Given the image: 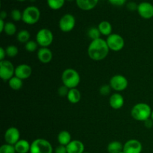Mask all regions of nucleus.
<instances>
[{
	"label": "nucleus",
	"mask_w": 153,
	"mask_h": 153,
	"mask_svg": "<svg viewBox=\"0 0 153 153\" xmlns=\"http://www.w3.org/2000/svg\"><path fill=\"white\" fill-rule=\"evenodd\" d=\"M7 17V13H6V11H4V10H2V11L0 13V19H4Z\"/></svg>",
	"instance_id": "41"
},
{
	"label": "nucleus",
	"mask_w": 153,
	"mask_h": 153,
	"mask_svg": "<svg viewBox=\"0 0 153 153\" xmlns=\"http://www.w3.org/2000/svg\"><path fill=\"white\" fill-rule=\"evenodd\" d=\"M6 55L9 58H14L19 53V49L15 45H9L6 47Z\"/></svg>",
	"instance_id": "29"
},
{
	"label": "nucleus",
	"mask_w": 153,
	"mask_h": 153,
	"mask_svg": "<svg viewBox=\"0 0 153 153\" xmlns=\"http://www.w3.org/2000/svg\"><path fill=\"white\" fill-rule=\"evenodd\" d=\"M67 1H76V0H67Z\"/></svg>",
	"instance_id": "44"
},
{
	"label": "nucleus",
	"mask_w": 153,
	"mask_h": 153,
	"mask_svg": "<svg viewBox=\"0 0 153 153\" xmlns=\"http://www.w3.org/2000/svg\"><path fill=\"white\" fill-rule=\"evenodd\" d=\"M39 45L34 40H30L29 41L27 42L25 44V49L27 52H34L36 50H37Z\"/></svg>",
	"instance_id": "30"
},
{
	"label": "nucleus",
	"mask_w": 153,
	"mask_h": 153,
	"mask_svg": "<svg viewBox=\"0 0 153 153\" xmlns=\"http://www.w3.org/2000/svg\"><path fill=\"white\" fill-rule=\"evenodd\" d=\"M125 104L124 97L120 93H114L111 94L109 98V105L111 108L114 110H119L122 108Z\"/></svg>",
	"instance_id": "16"
},
{
	"label": "nucleus",
	"mask_w": 153,
	"mask_h": 153,
	"mask_svg": "<svg viewBox=\"0 0 153 153\" xmlns=\"http://www.w3.org/2000/svg\"><path fill=\"white\" fill-rule=\"evenodd\" d=\"M10 17L14 22H19L22 19V12L18 9H13L10 12Z\"/></svg>",
	"instance_id": "31"
},
{
	"label": "nucleus",
	"mask_w": 153,
	"mask_h": 153,
	"mask_svg": "<svg viewBox=\"0 0 153 153\" xmlns=\"http://www.w3.org/2000/svg\"><path fill=\"white\" fill-rule=\"evenodd\" d=\"M15 150L16 153H28L31 149V143L25 139H20L14 145Z\"/></svg>",
	"instance_id": "19"
},
{
	"label": "nucleus",
	"mask_w": 153,
	"mask_h": 153,
	"mask_svg": "<svg viewBox=\"0 0 153 153\" xmlns=\"http://www.w3.org/2000/svg\"><path fill=\"white\" fill-rule=\"evenodd\" d=\"M22 81L23 80L14 76L8 81V85L10 89L13 90V91H19L23 86Z\"/></svg>",
	"instance_id": "24"
},
{
	"label": "nucleus",
	"mask_w": 153,
	"mask_h": 153,
	"mask_svg": "<svg viewBox=\"0 0 153 153\" xmlns=\"http://www.w3.org/2000/svg\"><path fill=\"white\" fill-rule=\"evenodd\" d=\"M54 40L52 31L49 28H43L39 30L36 34V42L40 47H49Z\"/></svg>",
	"instance_id": "6"
},
{
	"label": "nucleus",
	"mask_w": 153,
	"mask_h": 153,
	"mask_svg": "<svg viewBox=\"0 0 153 153\" xmlns=\"http://www.w3.org/2000/svg\"><path fill=\"white\" fill-rule=\"evenodd\" d=\"M40 18V11L36 6L31 5L25 7L22 11V22L27 25H32L37 23Z\"/></svg>",
	"instance_id": "4"
},
{
	"label": "nucleus",
	"mask_w": 153,
	"mask_h": 153,
	"mask_svg": "<svg viewBox=\"0 0 153 153\" xmlns=\"http://www.w3.org/2000/svg\"><path fill=\"white\" fill-rule=\"evenodd\" d=\"M67 153H83L85 152V145L81 140H73L67 146Z\"/></svg>",
	"instance_id": "17"
},
{
	"label": "nucleus",
	"mask_w": 153,
	"mask_h": 153,
	"mask_svg": "<svg viewBox=\"0 0 153 153\" xmlns=\"http://www.w3.org/2000/svg\"><path fill=\"white\" fill-rule=\"evenodd\" d=\"M88 35L89 38H91L92 40H97V39L101 38L100 36L102 34L100 33V30H99L98 27H91L88 31Z\"/></svg>",
	"instance_id": "28"
},
{
	"label": "nucleus",
	"mask_w": 153,
	"mask_h": 153,
	"mask_svg": "<svg viewBox=\"0 0 153 153\" xmlns=\"http://www.w3.org/2000/svg\"><path fill=\"white\" fill-rule=\"evenodd\" d=\"M32 73V69L28 64H21L15 68V76L22 80H25L30 78Z\"/></svg>",
	"instance_id": "14"
},
{
	"label": "nucleus",
	"mask_w": 153,
	"mask_h": 153,
	"mask_svg": "<svg viewBox=\"0 0 153 153\" xmlns=\"http://www.w3.org/2000/svg\"><path fill=\"white\" fill-rule=\"evenodd\" d=\"M76 18L71 13H66L63 15L58 22L60 30L64 33H68L73 31L76 26Z\"/></svg>",
	"instance_id": "10"
},
{
	"label": "nucleus",
	"mask_w": 153,
	"mask_h": 153,
	"mask_svg": "<svg viewBox=\"0 0 153 153\" xmlns=\"http://www.w3.org/2000/svg\"><path fill=\"white\" fill-rule=\"evenodd\" d=\"M143 123H144L145 126H146V128H152V127L153 121H152V120L151 119V118H150V119L147 120H146L145 122H143Z\"/></svg>",
	"instance_id": "39"
},
{
	"label": "nucleus",
	"mask_w": 153,
	"mask_h": 153,
	"mask_svg": "<svg viewBox=\"0 0 153 153\" xmlns=\"http://www.w3.org/2000/svg\"><path fill=\"white\" fill-rule=\"evenodd\" d=\"M5 23L6 22H4V19H0V32L1 33L4 32V27H5Z\"/></svg>",
	"instance_id": "40"
},
{
	"label": "nucleus",
	"mask_w": 153,
	"mask_h": 153,
	"mask_svg": "<svg viewBox=\"0 0 153 153\" xmlns=\"http://www.w3.org/2000/svg\"><path fill=\"white\" fill-rule=\"evenodd\" d=\"M4 139L6 143L14 146L20 140V132L16 127H10L5 131L4 134Z\"/></svg>",
	"instance_id": "11"
},
{
	"label": "nucleus",
	"mask_w": 153,
	"mask_h": 153,
	"mask_svg": "<svg viewBox=\"0 0 153 153\" xmlns=\"http://www.w3.org/2000/svg\"><path fill=\"white\" fill-rule=\"evenodd\" d=\"M137 13L143 19H152L153 17V4L148 1H142L138 4Z\"/></svg>",
	"instance_id": "12"
},
{
	"label": "nucleus",
	"mask_w": 153,
	"mask_h": 153,
	"mask_svg": "<svg viewBox=\"0 0 153 153\" xmlns=\"http://www.w3.org/2000/svg\"><path fill=\"white\" fill-rule=\"evenodd\" d=\"M123 150V145L118 140H114L108 144L107 151L108 153H119Z\"/></svg>",
	"instance_id": "23"
},
{
	"label": "nucleus",
	"mask_w": 153,
	"mask_h": 153,
	"mask_svg": "<svg viewBox=\"0 0 153 153\" xmlns=\"http://www.w3.org/2000/svg\"><path fill=\"white\" fill-rule=\"evenodd\" d=\"M119 153H125V152H124L123 151H122V152H119Z\"/></svg>",
	"instance_id": "45"
},
{
	"label": "nucleus",
	"mask_w": 153,
	"mask_h": 153,
	"mask_svg": "<svg viewBox=\"0 0 153 153\" xmlns=\"http://www.w3.org/2000/svg\"><path fill=\"white\" fill-rule=\"evenodd\" d=\"M76 2L81 10L88 11L95 8L99 0H76Z\"/></svg>",
	"instance_id": "18"
},
{
	"label": "nucleus",
	"mask_w": 153,
	"mask_h": 153,
	"mask_svg": "<svg viewBox=\"0 0 153 153\" xmlns=\"http://www.w3.org/2000/svg\"><path fill=\"white\" fill-rule=\"evenodd\" d=\"M137 7H138V4H137L134 1H131V2H128L127 4V8L131 10V11L137 10Z\"/></svg>",
	"instance_id": "37"
},
{
	"label": "nucleus",
	"mask_w": 153,
	"mask_h": 153,
	"mask_svg": "<svg viewBox=\"0 0 153 153\" xmlns=\"http://www.w3.org/2000/svg\"><path fill=\"white\" fill-rule=\"evenodd\" d=\"M111 88L110 85H103L100 88V94L102 96H108L110 94L111 91Z\"/></svg>",
	"instance_id": "33"
},
{
	"label": "nucleus",
	"mask_w": 153,
	"mask_h": 153,
	"mask_svg": "<svg viewBox=\"0 0 153 153\" xmlns=\"http://www.w3.org/2000/svg\"><path fill=\"white\" fill-rule=\"evenodd\" d=\"M110 4L114 6H123L126 4L127 0H108Z\"/></svg>",
	"instance_id": "35"
},
{
	"label": "nucleus",
	"mask_w": 153,
	"mask_h": 153,
	"mask_svg": "<svg viewBox=\"0 0 153 153\" xmlns=\"http://www.w3.org/2000/svg\"><path fill=\"white\" fill-rule=\"evenodd\" d=\"M81 98H82V95H81L80 91L77 88L70 89L67 99L70 103H72V104H77V103L80 102Z\"/></svg>",
	"instance_id": "21"
},
{
	"label": "nucleus",
	"mask_w": 153,
	"mask_h": 153,
	"mask_svg": "<svg viewBox=\"0 0 153 153\" xmlns=\"http://www.w3.org/2000/svg\"><path fill=\"white\" fill-rule=\"evenodd\" d=\"M31 34L28 30H20L16 34V40L21 43H26L30 40Z\"/></svg>",
	"instance_id": "25"
},
{
	"label": "nucleus",
	"mask_w": 153,
	"mask_h": 153,
	"mask_svg": "<svg viewBox=\"0 0 153 153\" xmlns=\"http://www.w3.org/2000/svg\"><path fill=\"white\" fill-rule=\"evenodd\" d=\"M151 119H152V121H153V110H152V115H151Z\"/></svg>",
	"instance_id": "42"
},
{
	"label": "nucleus",
	"mask_w": 153,
	"mask_h": 153,
	"mask_svg": "<svg viewBox=\"0 0 153 153\" xmlns=\"http://www.w3.org/2000/svg\"><path fill=\"white\" fill-rule=\"evenodd\" d=\"M70 89L68 88H67L64 85H62L61 87H60L58 89V94L60 97H67L68 95V93Z\"/></svg>",
	"instance_id": "34"
},
{
	"label": "nucleus",
	"mask_w": 153,
	"mask_h": 153,
	"mask_svg": "<svg viewBox=\"0 0 153 153\" xmlns=\"http://www.w3.org/2000/svg\"><path fill=\"white\" fill-rule=\"evenodd\" d=\"M65 1L66 0H46L49 8L54 10L62 8L63 6L65 4Z\"/></svg>",
	"instance_id": "26"
},
{
	"label": "nucleus",
	"mask_w": 153,
	"mask_h": 153,
	"mask_svg": "<svg viewBox=\"0 0 153 153\" xmlns=\"http://www.w3.org/2000/svg\"><path fill=\"white\" fill-rule=\"evenodd\" d=\"M111 88L117 93L122 92L125 91L128 85V79L124 76L120 74L114 75L112 76L109 82Z\"/></svg>",
	"instance_id": "8"
},
{
	"label": "nucleus",
	"mask_w": 153,
	"mask_h": 153,
	"mask_svg": "<svg viewBox=\"0 0 153 153\" xmlns=\"http://www.w3.org/2000/svg\"><path fill=\"white\" fill-rule=\"evenodd\" d=\"M106 42L108 46L109 49L114 52L121 51L125 46V40L124 38L119 34L112 33L111 35L108 36Z\"/></svg>",
	"instance_id": "7"
},
{
	"label": "nucleus",
	"mask_w": 153,
	"mask_h": 153,
	"mask_svg": "<svg viewBox=\"0 0 153 153\" xmlns=\"http://www.w3.org/2000/svg\"><path fill=\"white\" fill-rule=\"evenodd\" d=\"M37 56L42 64H49L53 58V54L51 49L47 47H40L37 50Z\"/></svg>",
	"instance_id": "15"
},
{
	"label": "nucleus",
	"mask_w": 153,
	"mask_h": 153,
	"mask_svg": "<svg viewBox=\"0 0 153 153\" xmlns=\"http://www.w3.org/2000/svg\"><path fill=\"white\" fill-rule=\"evenodd\" d=\"M6 56H7V55H6L5 49H4L3 47H1L0 48V61L5 60L4 58H5Z\"/></svg>",
	"instance_id": "38"
},
{
	"label": "nucleus",
	"mask_w": 153,
	"mask_h": 153,
	"mask_svg": "<svg viewBox=\"0 0 153 153\" xmlns=\"http://www.w3.org/2000/svg\"><path fill=\"white\" fill-rule=\"evenodd\" d=\"M61 81L63 85L68 88L69 89H73L79 86L81 77L77 70L73 68H67L63 71L61 75Z\"/></svg>",
	"instance_id": "3"
},
{
	"label": "nucleus",
	"mask_w": 153,
	"mask_h": 153,
	"mask_svg": "<svg viewBox=\"0 0 153 153\" xmlns=\"http://www.w3.org/2000/svg\"><path fill=\"white\" fill-rule=\"evenodd\" d=\"M143 145L136 139H131L123 144V152L125 153H141Z\"/></svg>",
	"instance_id": "13"
},
{
	"label": "nucleus",
	"mask_w": 153,
	"mask_h": 153,
	"mask_svg": "<svg viewBox=\"0 0 153 153\" xmlns=\"http://www.w3.org/2000/svg\"><path fill=\"white\" fill-rule=\"evenodd\" d=\"M16 1H21V2H22V1H26V0H16Z\"/></svg>",
	"instance_id": "43"
},
{
	"label": "nucleus",
	"mask_w": 153,
	"mask_h": 153,
	"mask_svg": "<svg viewBox=\"0 0 153 153\" xmlns=\"http://www.w3.org/2000/svg\"><path fill=\"white\" fill-rule=\"evenodd\" d=\"M152 110L146 103L139 102L134 105L131 110V116L134 120L140 122H145L150 119Z\"/></svg>",
	"instance_id": "2"
},
{
	"label": "nucleus",
	"mask_w": 153,
	"mask_h": 153,
	"mask_svg": "<svg viewBox=\"0 0 153 153\" xmlns=\"http://www.w3.org/2000/svg\"><path fill=\"white\" fill-rule=\"evenodd\" d=\"M15 68L13 64L7 60L0 61V77L4 82H8L15 75Z\"/></svg>",
	"instance_id": "9"
},
{
	"label": "nucleus",
	"mask_w": 153,
	"mask_h": 153,
	"mask_svg": "<svg viewBox=\"0 0 153 153\" xmlns=\"http://www.w3.org/2000/svg\"><path fill=\"white\" fill-rule=\"evenodd\" d=\"M55 153H67V146L59 145L55 149Z\"/></svg>",
	"instance_id": "36"
},
{
	"label": "nucleus",
	"mask_w": 153,
	"mask_h": 153,
	"mask_svg": "<svg viewBox=\"0 0 153 153\" xmlns=\"http://www.w3.org/2000/svg\"><path fill=\"white\" fill-rule=\"evenodd\" d=\"M29 153H53V148L49 140L37 138L31 143Z\"/></svg>",
	"instance_id": "5"
},
{
	"label": "nucleus",
	"mask_w": 153,
	"mask_h": 153,
	"mask_svg": "<svg viewBox=\"0 0 153 153\" xmlns=\"http://www.w3.org/2000/svg\"><path fill=\"white\" fill-rule=\"evenodd\" d=\"M83 153H90V152H83Z\"/></svg>",
	"instance_id": "46"
},
{
	"label": "nucleus",
	"mask_w": 153,
	"mask_h": 153,
	"mask_svg": "<svg viewBox=\"0 0 153 153\" xmlns=\"http://www.w3.org/2000/svg\"><path fill=\"white\" fill-rule=\"evenodd\" d=\"M17 31V28L16 25L12 22H7L5 23V27H4V32L8 36H13L16 34Z\"/></svg>",
	"instance_id": "27"
},
{
	"label": "nucleus",
	"mask_w": 153,
	"mask_h": 153,
	"mask_svg": "<svg viewBox=\"0 0 153 153\" xmlns=\"http://www.w3.org/2000/svg\"><path fill=\"white\" fill-rule=\"evenodd\" d=\"M98 28L100 30V33H101L102 35L104 36H109L112 34V25L111 24V22H109L108 21H102L99 23L98 25Z\"/></svg>",
	"instance_id": "22"
},
{
	"label": "nucleus",
	"mask_w": 153,
	"mask_h": 153,
	"mask_svg": "<svg viewBox=\"0 0 153 153\" xmlns=\"http://www.w3.org/2000/svg\"><path fill=\"white\" fill-rule=\"evenodd\" d=\"M108 46L105 40L99 38L91 40L88 48V55L91 60L94 61H100L105 59L109 53Z\"/></svg>",
	"instance_id": "1"
},
{
	"label": "nucleus",
	"mask_w": 153,
	"mask_h": 153,
	"mask_svg": "<svg viewBox=\"0 0 153 153\" xmlns=\"http://www.w3.org/2000/svg\"><path fill=\"white\" fill-rule=\"evenodd\" d=\"M57 139H58V142L59 145H63V146H66L73 140H72L71 134L68 131H66V130H63V131H60L58 133Z\"/></svg>",
	"instance_id": "20"
},
{
	"label": "nucleus",
	"mask_w": 153,
	"mask_h": 153,
	"mask_svg": "<svg viewBox=\"0 0 153 153\" xmlns=\"http://www.w3.org/2000/svg\"><path fill=\"white\" fill-rule=\"evenodd\" d=\"M0 153H16V152L15 150L14 146L4 143L0 147Z\"/></svg>",
	"instance_id": "32"
}]
</instances>
